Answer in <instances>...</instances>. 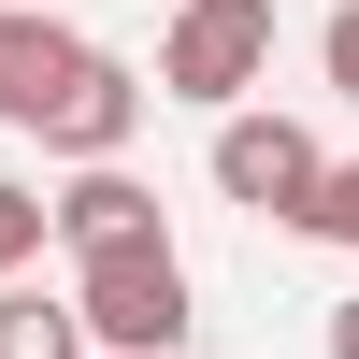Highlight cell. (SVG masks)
I'll use <instances>...</instances> for the list:
<instances>
[{
  "label": "cell",
  "mask_w": 359,
  "mask_h": 359,
  "mask_svg": "<svg viewBox=\"0 0 359 359\" xmlns=\"http://www.w3.org/2000/svg\"><path fill=\"white\" fill-rule=\"evenodd\" d=\"M72 316H86V345H101V359H187L201 302H187L172 230H158V245H101V259H72Z\"/></svg>",
  "instance_id": "cell-1"
},
{
  "label": "cell",
  "mask_w": 359,
  "mask_h": 359,
  "mask_svg": "<svg viewBox=\"0 0 359 359\" xmlns=\"http://www.w3.org/2000/svg\"><path fill=\"white\" fill-rule=\"evenodd\" d=\"M259 72H273V0H172L144 101H201V115H230Z\"/></svg>",
  "instance_id": "cell-2"
},
{
  "label": "cell",
  "mask_w": 359,
  "mask_h": 359,
  "mask_svg": "<svg viewBox=\"0 0 359 359\" xmlns=\"http://www.w3.org/2000/svg\"><path fill=\"white\" fill-rule=\"evenodd\" d=\"M302 187H316V130L230 101V115H216V201H245V216H302Z\"/></svg>",
  "instance_id": "cell-3"
},
{
  "label": "cell",
  "mask_w": 359,
  "mask_h": 359,
  "mask_svg": "<svg viewBox=\"0 0 359 359\" xmlns=\"http://www.w3.org/2000/svg\"><path fill=\"white\" fill-rule=\"evenodd\" d=\"M29 130L57 144V158H130V130H144V72L130 57H101V43H72V72L43 86V115Z\"/></svg>",
  "instance_id": "cell-4"
},
{
  "label": "cell",
  "mask_w": 359,
  "mask_h": 359,
  "mask_svg": "<svg viewBox=\"0 0 359 359\" xmlns=\"http://www.w3.org/2000/svg\"><path fill=\"white\" fill-rule=\"evenodd\" d=\"M43 230L72 259H101V245H158V187L144 172H115V158H72V187L43 201Z\"/></svg>",
  "instance_id": "cell-5"
},
{
  "label": "cell",
  "mask_w": 359,
  "mask_h": 359,
  "mask_svg": "<svg viewBox=\"0 0 359 359\" xmlns=\"http://www.w3.org/2000/svg\"><path fill=\"white\" fill-rule=\"evenodd\" d=\"M57 72H72V29H57L43 0H0V130H29Z\"/></svg>",
  "instance_id": "cell-6"
},
{
  "label": "cell",
  "mask_w": 359,
  "mask_h": 359,
  "mask_svg": "<svg viewBox=\"0 0 359 359\" xmlns=\"http://www.w3.org/2000/svg\"><path fill=\"white\" fill-rule=\"evenodd\" d=\"M0 359H86L72 287H29V273H0Z\"/></svg>",
  "instance_id": "cell-7"
},
{
  "label": "cell",
  "mask_w": 359,
  "mask_h": 359,
  "mask_svg": "<svg viewBox=\"0 0 359 359\" xmlns=\"http://www.w3.org/2000/svg\"><path fill=\"white\" fill-rule=\"evenodd\" d=\"M287 230H316V245H359V158H316V187H302V216Z\"/></svg>",
  "instance_id": "cell-8"
},
{
  "label": "cell",
  "mask_w": 359,
  "mask_h": 359,
  "mask_svg": "<svg viewBox=\"0 0 359 359\" xmlns=\"http://www.w3.org/2000/svg\"><path fill=\"white\" fill-rule=\"evenodd\" d=\"M29 259H43V187L0 172V273H29Z\"/></svg>",
  "instance_id": "cell-9"
},
{
  "label": "cell",
  "mask_w": 359,
  "mask_h": 359,
  "mask_svg": "<svg viewBox=\"0 0 359 359\" xmlns=\"http://www.w3.org/2000/svg\"><path fill=\"white\" fill-rule=\"evenodd\" d=\"M316 72H331V101H359V0H331V29H316Z\"/></svg>",
  "instance_id": "cell-10"
},
{
  "label": "cell",
  "mask_w": 359,
  "mask_h": 359,
  "mask_svg": "<svg viewBox=\"0 0 359 359\" xmlns=\"http://www.w3.org/2000/svg\"><path fill=\"white\" fill-rule=\"evenodd\" d=\"M331 359H359V302H331Z\"/></svg>",
  "instance_id": "cell-11"
}]
</instances>
